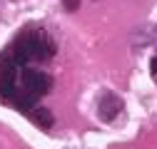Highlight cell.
Listing matches in <instances>:
<instances>
[{
  "mask_svg": "<svg viewBox=\"0 0 157 149\" xmlns=\"http://www.w3.org/2000/svg\"><path fill=\"white\" fill-rule=\"evenodd\" d=\"M23 85H25L28 92H33V95L40 97V95H48V92H50L52 77H50V74H45V72H40V70L25 67V70H23Z\"/></svg>",
  "mask_w": 157,
  "mask_h": 149,
  "instance_id": "cell-1",
  "label": "cell"
},
{
  "mask_svg": "<svg viewBox=\"0 0 157 149\" xmlns=\"http://www.w3.org/2000/svg\"><path fill=\"white\" fill-rule=\"evenodd\" d=\"M15 62L8 60V57H0V97H3L5 102L13 100L15 95V80H17V74H15Z\"/></svg>",
  "mask_w": 157,
  "mask_h": 149,
  "instance_id": "cell-2",
  "label": "cell"
},
{
  "mask_svg": "<svg viewBox=\"0 0 157 149\" xmlns=\"http://www.w3.org/2000/svg\"><path fill=\"white\" fill-rule=\"evenodd\" d=\"M97 114H100V119L105 122H112L122 114V100L112 95V92H107V95L100 100V104H97Z\"/></svg>",
  "mask_w": 157,
  "mask_h": 149,
  "instance_id": "cell-3",
  "label": "cell"
},
{
  "mask_svg": "<svg viewBox=\"0 0 157 149\" xmlns=\"http://www.w3.org/2000/svg\"><path fill=\"white\" fill-rule=\"evenodd\" d=\"M157 40V25L152 23H145L140 27H135L130 32V45L132 47H145V45H152Z\"/></svg>",
  "mask_w": 157,
  "mask_h": 149,
  "instance_id": "cell-4",
  "label": "cell"
},
{
  "mask_svg": "<svg viewBox=\"0 0 157 149\" xmlns=\"http://www.w3.org/2000/svg\"><path fill=\"white\" fill-rule=\"evenodd\" d=\"M30 114H33V122H35L37 127H43V129H50V127L55 124L52 112H50V109H45V107H35Z\"/></svg>",
  "mask_w": 157,
  "mask_h": 149,
  "instance_id": "cell-5",
  "label": "cell"
},
{
  "mask_svg": "<svg viewBox=\"0 0 157 149\" xmlns=\"http://www.w3.org/2000/svg\"><path fill=\"white\" fill-rule=\"evenodd\" d=\"M15 104L17 107H20V109H35L37 107V95H33V92H25V95H20V97H17L15 100Z\"/></svg>",
  "mask_w": 157,
  "mask_h": 149,
  "instance_id": "cell-6",
  "label": "cell"
},
{
  "mask_svg": "<svg viewBox=\"0 0 157 149\" xmlns=\"http://www.w3.org/2000/svg\"><path fill=\"white\" fill-rule=\"evenodd\" d=\"M63 8H65L67 13H72V10L80 8V0H63Z\"/></svg>",
  "mask_w": 157,
  "mask_h": 149,
  "instance_id": "cell-7",
  "label": "cell"
},
{
  "mask_svg": "<svg viewBox=\"0 0 157 149\" xmlns=\"http://www.w3.org/2000/svg\"><path fill=\"white\" fill-rule=\"evenodd\" d=\"M150 72H152V74H157V57L152 60V65H150Z\"/></svg>",
  "mask_w": 157,
  "mask_h": 149,
  "instance_id": "cell-8",
  "label": "cell"
}]
</instances>
